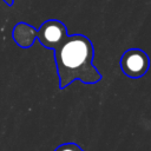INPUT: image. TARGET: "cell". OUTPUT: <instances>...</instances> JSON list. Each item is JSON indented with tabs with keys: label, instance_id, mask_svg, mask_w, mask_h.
<instances>
[{
	"label": "cell",
	"instance_id": "obj_2",
	"mask_svg": "<svg viewBox=\"0 0 151 151\" xmlns=\"http://www.w3.org/2000/svg\"><path fill=\"white\" fill-rule=\"evenodd\" d=\"M119 65L125 76L137 79L143 77L147 72L150 60L147 54L143 50L130 48L122 54Z\"/></svg>",
	"mask_w": 151,
	"mask_h": 151
},
{
	"label": "cell",
	"instance_id": "obj_3",
	"mask_svg": "<svg viewBox=\"0 0 151 151\" xmlns=\"http://www.w3.org/2000/svg\"><path fill=\"white\" fill-rule=\"evenodd\" d=\"M67 27L64 22L57 19H50L41 24L37 33V39L44 47L53 50L67 37Z\"/></svg>",
	"mask_w": 151,
	"mask_h": 151
},
{
	"label": "cell",
	"instance_id": "obj_1",
	"mask_svg": "<svg viewBox=\"0 0 151 151\" xmlns=\"http://www.w3.org/2000/svg\"><path fill=\"white\" fill-rule=\"evenodd\" d=\"M59 77V87L64 90L74 80L84 84H97L101 79L98 68L92 64L94 50L91 40L83 34L68 35L53 48Z\"/></svg>",
	"mask_w": 151,
	"mask_h": 151
},
{
	"label": "cell",
	"instance_id": "obj_4",
	"mask_svg": "<svg viewBox=\"0 0 151 151\" xmlns=\"http://www.w3.org/2000/svg\"><path fill=\"white\" fill-rule=\"evenodd\" d=\"M38 29L26 22H19L14 26L12 37L15 44L22 48L31 47L37 39Z\"/></svg>",
	"mask_w": 151,
	"mask_h": 151
},
{
	"label": "cell",
	"instance_id": "obj_5",
	"mask_svg": "<svg viewBox=\"0 0 151 151\" xmlns=\"http://www.w3.org/2000/svg\"><path fill=\"white\" fill-rule=\"evenodd\" d=\"M54 151H85L76 143H64L54 149Z\"/></svg>",
	"mask_w": 151,
	"mask_h": 151
},
{
	"label": "cell",
	"instance_id": "obj_6",
	"mask_svg": "<svg viewBox=\"0 0 151 151\" xmlns=\"http://www.w3.org/2000/svg\"><path fill=\"white\" fill-rule=\"evenodd\" d=\"M2 1H4L5 5L8 6V7H12V6L14 5V0H2Z\"/></svg>",
	"mask_w": 151,
	"mask_h": 151
}]
</instances>
